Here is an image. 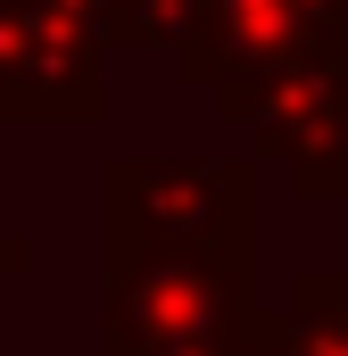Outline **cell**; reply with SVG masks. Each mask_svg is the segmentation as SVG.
<instances>
[{"label":"cell","instance_id":"obj_2","mask_svg":"<svg viewBox=\"0 0 348 356\" xmlns=\"http://www.w3.org/2000/svg\"><path fill=\"white\" fill-rule=\"evenodd\" d=\"M340 42H348V0H191L174 67L216 91L232 75H265L299 50H340Z\"/></svg>","mask_w":348,"mask_h":356},{"label":"cell","instance_id":"obj_6","mask_svg":"<svg viewBox=\"0 0 348 356\" xmlns=\"http://www.w3.org/2000/svg\"><path fill=\"white\" fill-rule=\"evenodd\" d=\"M25 266V241H8V232H0V273H17Z\"/></svg>","mask_w":348,"mask_h":356},{"label":"cell","instance_id":"obj_5","mask_svg":"<svg viewBox=\"0 0 348 356\" xmlns=\"http://www.w3.org/2000/svg\"><path fill=\"white\" fill-rule=\"evenodd\" d=\"M58 8L100 42H141V0H58Z\"/></svg>","mask_w":348,"mask_h":356},{"label":"cell","instance_id":"obj_3","mask_svg":"<svg viewBox=\"0 0 348 356\" xmlns=\"http://www.w3.org/2000/svg\"><path fill=\"white\" fill-rule=\"evenodd\" d=\"M108 42L58 0H0V116H100Z\"/></svg>","mask_w":348,"mask_h":356},{"label":"cell","instance_id":"obj_1","mask_svg":"<svg viewBox=\"0 0 348 356\" xmlns=\"http://www.w3.org/2000/svg\"><path fill=\"white\" fill-rule=\"evenodd\" d=\"M232 124H258L265 149H282L299 182L348 191V58L340 50H299L265 75H232L216 83Z\"/></svg>","mask_w":348,"mask_h":356},{"label":"cell","instance_id":"obj_4","mask_svg":"<svg viewBox=\"0 0 348 356\" xmlns=\"http://www.w3.org/2000/svg\"><path fill=\"white\" fill-rule=\"evenodd\" d=\"M249 199V175H216L199 158H133L108 175V224L125 249H199L224 207Z\"/></svg>","mask_w":348,"mask_h":356}]
</instances>
